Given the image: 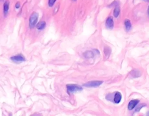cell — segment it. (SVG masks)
Masks as SVG:
<instances>
[{
  "instance_id": "12",
  "label": "cell",
  "mask_w": 149,
  "mask_h": 116,
  "mask_svg": "<svg viewBox=\"0 0 149 116\" xmlns=\"http://www.w3.org/2000/svg\"><path fill=\"white\" fill-rule=\"evenodd\" d=\"M120 9L119 6H116V8H115L113 12V15H114L115 18H117L119 16L120 14Z\"/></svg>"
},
{
  "instance_id": "3",
  "label": "cell",
  "mask_w": 149,
  "mask_h": 116,
  "mask_svg": "<svg viewBox=\"0 0 149 116\" xmlns=\"http://www.w3.org/2000/svg\"><path fill=\"white\" fill-rule=\"evenodd\" d=\"M103 83V82L102 81H92L86 83L83 86L87 87H97Z\"/></svg>"
},
{
  "instance_id": "19",
  "label": "cell",
  "mask_w": 149,
  "mask_h": 116,
  "mask_svg": "<svg viewBox=\"0 0 149 116\" xmlns=\"http://www.w3.org/2000/svg\"><path fill=\"white\" fill-rule=\"evenodd\" d=\"M3 0H0V2H1V1H2Z\"/></svg>"
},
{
  "instance_id": "2",
  "label": "cell",
  "mask_w": 149,
  "mask_h": 116,
  "mask_svg": "<svg viewBox=\"0 0 149 116\" xmlns=\"http://www.w3.org/2000/svg\"><path fill=\"white\" fill-rule=\"evenodd\" d=\"M67 92L69 93H73L77 91H82L83 90L81 86L77 84H69L67 85Z\"/></svg>"
},
{
  "instance_id": "1",
  "label": "cell",
  "mask_w": 149,
  "mask_h": 116,
  "mask_svg": "<svg viewBox=\"0 0 149 116\" xmlns=\"http://www.w3.org/2000/svg\"><path fill=\"white\" fill-rule=\"evenodd\" d=\"M39 18V14L35 12H33L30 15L29 19V25L30 28H33L36 25L38 20Z\"/></svg>"
},
{
  "instance_id": "13",
  "label": "cell",
  "mask_w": 149,
  "mask_h": 116,
  "mask_svg": "<svg viewBox=\"0 0 149 116\" xmlns=\"http://www.w3.org/2000/svg\"><path fill=\"white\" fill-rule=\"evenodd\" d=\"M111 50L109 47L108 46H106L105 47L104 49V52L105 55L106 56H109V55L110 54L111 52Z\"/></svg>"
},
{
  "instance_id": "7",
  "label": "cell",
  "mask_w": 149,
  "mask_h": 116,
  "mask_svg": "<svg viewBox=\"0 0 149 116\" xmlns=\"http://www.w3.org/2000/svg\"><path fill=\"white\" fill-rule=\"evenodd\" d=\"M122 98V94L119 92H116L114 97V103H116V104L119 103L120 101H121Z\"/></svg>"
},
{
  "instance_id": "6",
  "label": "cell",
  "mask_w": 149,
  "mask_h": 116,
  "mask_svg": "<svg viewBox=\"0 0 149 116\" xmlns=\"http://www.w3.org/2000/svg\"><path fill=\"white\" fill-rule=\"evenodd\" d=\"M139 100L138 99H133L131 100L128 106V108L129 110L133 109L135 106L139 103Z\"/></svg>"
},
{
  "instance_id": "10",
  "label": "cell",
  "mask_w": 149,
  "mask_h": 116,
  "mask_svg": "<svg viewBox=\"0 0 149 116\" xmlns=\"http://www.w3.org/2000/svg\"><path fill=\"white\" fill-rule=\"evenodd\" d=\"M46 26V23L45 21H41L38 23L36 28L39 30H43Z\"/></svg>"
},
{
  "instance_id": "17",
  "label": "cell",
  "mask_w": 149,
  "mask_h": 116,
  "mask_svg": "<svg viewBox=\"0 0 149 116\" xmlns=\"http://www.w3.org/2000/svg\"><path fill=\"white\" fill-rule=\"evenodd\" d=\"M143 1H144L145 2H149V0H143Z\"/></svg>"
},
{
  "instance_id": "14",
  "label": "cell",
  "mask_w": 149,
  "mask_h": 116,
  "mask_svg": "<svg viewBox=\"0 0 149 116\" xmlns=\"http://www.w3.org/2000/svg\"><path fill=\"white\" fill-rule=\"evenodd\" d=\"M56 1H57V0H49L48 5H49V7H53Z\"/></svg>"
},
{
  "instance_id": "16",
  "label": "cell",
  "mask_w": 149,
  "mask_h": 116,
  "mask_svg": "<svg viewBox=\"0 0 149 116\" xmlns=\"http://www.w3.org/2000/svg\"><path fill=\"white\" fill-rule=\"evenodd\" d=\"M141 106V105H139V107H138L137 108H136V111H139V110H140V109H141V108L142 107H143V106Z\"/></svg>"
},
{
  "instance_id": "5",
  "label": "cell",
  "mask_w": 149,
  "mask_h": 116,
  "mask_svg": "<svg viewBox=\"0 0 149 116\" xmlns=\"http://www.w3.org/2000/svg\"><path fill=\"white\" fill-rule=\"evenodd\" d=\"M114 22L112 17H109L106 21V27L109 29H112L114 27Z\"/></svg>"
},
{
  "instance_id": "8",
  "label": "cell",
  "mask_w": 149,
  "mask_h": 116,
  "mask_svg": "<svg viewBox=\"0 0 149 116\" xmlns=\"http://www.w3.org/2000/svg\"><path fill=\"white\" fill-rule=\"evenodd\" d=\"M9 4H10V2L8 0L6 1L5 3L4 4V13L5 14V15H7V14L8 13L9 8Z\"/></svg>"
},
{
  "instance_id": "15",
  "label": "cell",
  "mask_w": 149,
  "mask_h": 116,
  "mask_svg": "<svg viewBox=\"0 0 149 116\" xmlns=\"http://www.w3.org/2000/svg\"><path fill=\"white\" fill-rule=\"evenodd\" d=\"M20 3L19 2H17V3L16 4V5H15V8H17V9H18V8H19L20 7Z\"/></svg>"
},
{
  "instance_id": "9",
  "label": "cell",
  "mask_w": 149,
  "mask_h": 116,
  "mask_svg": "<svg viewBox=\"0 0 149 116\" xmlns=\"http://www.w3.org/2000/svg\"><path fill=\"white\" fill-rule=\"evenodd\" d=\"M84 57L86 59H91L93 58L94 56L93 52L91 51H87L84 52L83 54Z\"/></svg>"
},
{
  "instance_id": "4",
  "label": "cell",
  "mask_w": 149,
  "mask_h": 116,
  "mask_svg": "<svg viewBox=\"0 0 149 116\" xmlns=\"http://www.w3.org/2000/svg\"><path fill=\"white\" fill-rule=\"evenodd\" d=\"M11 60L15 63H21L25 61V57L23 56V55L21 54H19L12 57L11 58Z\"/></svg>"
},
{
  "instance_id": "11",
  "label": "cell",
  "mask_w": 149,
  "mask_h": 116,
  "mask_svg": "<svg viewBox=\"0 0 149 116\" xmlns=\"http://www.w3.org/2000/svg\"><path fill=\"white\" fill-rule=\"evenodd\" d=\"M124 24H125V25L126 27V30L128 32H129V31L131 30V29L132 28V27L130 21L128 20V19L125 20Z\"/></svg>"
},
{
  "instance_id": "18",
  "label": "cell",
  "mask_w": 149,
  "mask_h": 116,
  "mask_svg": "<svg viewBox=\"0 0 149 116\" xmlns=\"http://www.w3.org/2000/svg\"><path fill=\"white\" fill-rule=\"evenodd\" d=\"M72 1H74V2H75V1H76L77 0H72Z\"/></svg>"
}]
</instances>
